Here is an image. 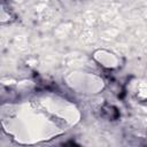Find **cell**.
<instances>
[{
    "label": "cell",
    "mask_w": 147,
    "mask_h": 147,
    "mask_svg": "<svg viewBox=\"0 0 147 147\" xmlns=\"http://www.w3.org/2000/svg\"><path fill=\"white\" fill-rule=\"evenodd\" d=\"M101 111H102V115H103L105 117L109 118V119H116V118L119 116L118 110H117L115 107L109 106V105L105 106V107L101 109Z\"/></svg>",
    "instance_id": "1"
}]
</instances>
